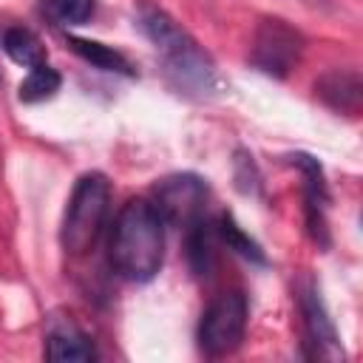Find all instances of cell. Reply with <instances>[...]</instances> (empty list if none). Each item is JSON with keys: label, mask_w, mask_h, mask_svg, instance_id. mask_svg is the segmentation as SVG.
<instances>
[{"label": "cell", "mask_w": 363, "mask_h": 363, "mask_svg": "<svg viewBox=\"0 0 363 363\" xmlns=\"http://www.w3.org/2000/svg\"><path fill=\"white\" fill-rule=\"evenodd\" d=\"M136 26L159 51L164 77L173 85V91L193 96V99H210V96L221 94L224 82H221L213 60L199 48V43L167 11L142 0L136 9Z\"/></svg>", "instance_id": "cell-1"}, {"label": "cell", "mask_w": 363, "mask_h": 363, "mask_svg": "<svg viewBox=\"0 0 363 363\" xmlns=\"http://www.w3.org/2000/svg\"><path fill=\"white\" fill-rule=\"evenodd\" d=\"M111 210V182L105 173H85L77 179L71 199L62 213V227H60V244L71 255L88 252L108 218Z\"/></svg>", "instance_id": "cell-3"}, {"label": "cell", "mask_w": 363, "mask_h": 363, "mask_svg": "<svg viewBox=\"0 0 363 363\" xmlns=\"http://www.w3.org/2000/svg\"><path fill=\"white\" fill-rule=\"evenodd\" d=\"M216 233L221 235V241L227 244V250H233V252H238L241 258H247V261H255V264H267V258H264V252H261V247L238 227V221L230 216V213H221L218 216V224H216Z\"/></svg>", "instance_id": "cell-16"}, {"label": "cell", "mask_w": 363, "mask_h": 363, "mask_svg": "<svg viewBox=\"0 0 363 363\" xmlns=\"http://www.w3.org/2000/svg\"><path fill=\"white\" fill-rule=\"evenodd\" d=\"M303 45H306L303 34L295 26H289L281 17H264L255 28V37H252L250 62L261 74L284 79L301 62Z\"/></svg>", "instance_id": "cell-5"}, {"label": "cell", "mask_w": 363, "mask_h": 363, "mask_svg": "<svg viewBox=\"0 0 363 363\" xmlns=\"http://www.w3.org/2000/svg\"><path fill=\"white\" fill-rule=\"evenodd\" d=\"M68 45L74 54H79L85 62H91L99 71H111V74H125L133 77V65L128 62L125 54H119L116 48L96 43V40H85V37H68Z\"/></svg>", "instance_id": "cell-12"}, {"label": "cell", "mask_w": 363, "mask_h": 363, "mask_svg": "<svg viewBox=\"0 0 363 363\" xmlns=\"http://www.w3.org/2000/svg\"><path fill=\"white\" fill-rule=\"evenodd\" d=\"M318 96L337 113H349L357 116L360 111V96H363V85H360V74L352 68H335L329 74H323L315 85Z\"/></svg>", "instance_id": "cell-10"}, {"label": "cell", "mask_w": 363, "mask_h": 363, "mask_svg": "<svg viewBox=\"0 0 363 363\" xmlns=\"http://www.w3.org/2000/svg\"><path fill=\"white\" fill-rule=\"evenodd\" d=\"M286 162L301 170L303 176V213L306 230L318 247H329V227H326V207H329V187L323 179V167L309 153H289Z\"/></svg>", "instance_id": "cell-8"}, {"label": "cell", "mask_w": 363, "mask_h": 363, "mask_svg": "<svg viewBox=\"0 0 363 363\" xmlns=\"http://www.w3.org/2000/svg\"><path fill=\"white\" fill-rule=\"evenodd\" d=\"M60 85H62V77H60V71L43 62V65H34V68H28L26 79H23V82H20V88H17V96H20V102H26V105H34V102L51 99V96L60 91Z\"/></svg>", "instance_id": "cell-15"}, {"label": "cell", "mask_w": 363, "mask_h": 363, "mask_svg": "<svg viewBox=\"0 0 363 363\" xmlns=\"http://www.w3.org/2000/svg\"><path fill=\"white\" fill-rule=\"evenodd\" d=\"M3 51L9 54V60H14L17 65H26V68L45 62V48L40 43V37L23 26H11L3 31Z\"/></svg>", "instance_id": "cell-13"}, {"label": "cell", "mask_w": 363, "mask_h": 363, "mask_svg": "<svg viewBox=\"0 0 363 363\" xmlns=\"http://www.w3.org/2000/svg\"><path fill=\"white\" fill-rule=\"evenodd\" d=\"M247 318H250V303L241 289H227L210 301L199 320V349L207 357H224L235 352L244 340L247 332Z\"/></svg>", "instance_id": "cell-4"}, {"label": "cell", "mask_w": 363, "mask_h": 363, "mask_svg": "<svg viewBox=\"0 0 363 363\" xmlns=\"http://www.w3.org/2000/svg\"><path fill=\"white\" fill-rule=\"evenodd\" d=\"M99 352L91 340V335H85L79 326L62 320V323H54L45 335V360H54V363H88V360H96Z\"/></svg>", "instance_id": "cell-9"}, {"label": "cell", "mask_w": 363, "mask_h": 363, "mask_svg": "<svg viewBox=\"0 0 363 363\" xmlns=\"http://www.w3.org/2000/svg\"><path fill=\"white\" fill-rule=\"evenodd\" d=\"M235 184H238V190H241V193H247V196L261 190L258 167H255L252 156H250V153H244V150H238V153H235Z\"/></svg>", "instance_id": "cell-17"}, {"label": "cell", "mask_w": 363, "mask_h": 363, "mask_svg": "<svg viewBox=\"0 0 363 363\" xmlns=\"http://www.w3.org/2000/svg\"><path fill=\"white\" fill-rule=\"evenodd\" d=\"M164 218L150 199H130L116 213L111 230V267L133 284L156 278L164 261Z\"/></svg>", "instance_id": "cell-2"}, {"label": "cell", "mask_w": 363, "mask_h": 363, "mask_svg": "<svg viewBox=\"0 0 363 363\" xmlns=\"http://www.w3.org/2000/svg\"><path fill=\"white\" fill-rule=\"evenodd\" d=\"M96 11V0H40V14L60 28L85 26Z\"/></svg>", "instance_id": "cell-14"}, {"label": "cell", "mask_w": 363, "mask_h": 363, "mask_svg": "<svg viewBox=\"0 0 363 363\" xmlns=\"http://www.w3.org/2000/svg\"><path fill=\"white\" fill-rule=\"evenodd\" d=\"M153 207L164 218L167 227H187L199 216H204L207 201V184L193 173H176L162 179L153 187Z\"/></svg>", "instance_id": "cell-7"}, {"label": "cell", "mask_w": 363, "mask_h": 363, "mask_svg": "<svg viewBox=\"0 0 363 363\" xmlns=\"http://www.w3.org/2000/svg\"><path fill=\"white\" fill-rule=\"evenodd\" d=\"M184 244H187V261H190L193 275H199V278L210 275L213 261H216V250H213L216 244H213V224L204 216H199L196 221L187 224Z\"/></svg>", "instance_id": "cell-11"}, {"label": "cell", "mask_w": 363, "mask_h": 363, "mask_svg": "<svg viewBox=\"0 0 363 363\" xmlns=\"http://www.w3.org/2000/svg\"><path fill=\"white\" fill-rule=\"evenodd\" d=\"M298 312H301V329H303V354L312 360H343L337 329L312 278H303L298 284Z\"/></svg>", "instance_id": "cell-6"}]
</instances>
